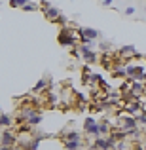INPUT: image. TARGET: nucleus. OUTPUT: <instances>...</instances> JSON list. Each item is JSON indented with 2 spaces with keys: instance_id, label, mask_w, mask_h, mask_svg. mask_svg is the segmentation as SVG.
<instances>
[{
  "instance_id": "obj_5",
  "label": "nucleus",
  "mask_w": 146,
  "mask_h": 150,
  "mask_svg": "<svg viewBox=\"0 0 146 150\" xmlns=\"http://www.w3.org/2000/svg\"><path fill=\"white\" fill-rule=\"evenodd\" d=\"M127 76L133 82H146V72L139 65H127Z\"/></svg>"
},
{
  "instance_id": "obj_11",
  "label": "nucleus",
  "mask_w": 146,
  "mask_h": 150,
  "mask_svg": "<svg viewBox=\"0 0 146 150\" xmlns=\"http://www.w3.org/2000/svg\"><path fill=\"white\" fill-rule=\"evenodd\" d=\"M63 148L65 150H82L84 143L82 141H63Z\"/></svg>"
},
{
  "instance_id": "obj_14",
  "label": "nucleus",
  "mask_w": 146,
  "mask_h": 150,
  "mask_svg": "<svg viewBox=\"0 0 146 150\" xmlns=\"http://www.w3.org/2000/svg\"><path fill=\"white\" fill-rule=\"evenodd\" d=\"M11 125H13V118H11L10 114H0V127L10 129Z\"/></svg>"
},
{
  "instance_id": "obj_27",
  "label": "nucleus",
  "mask_w": 146,
  "mask_h": 150,
  "mask_svg": "<svg viewBox=\"0 0 146 150\" xmlns=\"http://www.w3.org/2000/svg\"><path fill=\"white\" fill-rule=\"evenodd\" d=\"M142 133H144V139H146V129H142Z\"/></svg>"
},
{
  "instance_id": "obj_12",
  "label": "nucleus",
  "mask_w": 146,
  "mask_h": 150,
  "mask_svg": "<svg viewBox=\"0 0 146 150\" xmlns=\"http://www.w3.org/2000/svg\"><path fill=\"white\" fill-rule=\"evenodd\" d=\"M61 139H63V141H82V133H78L76 129H70V131L63 133Z\"/></svg>"
},
{
  "instance_id": "obj_26",
  "label": "nucleus",
  "mask_w": 146,
  "mask_h": 150,
  "mask_svg": "<svg viewBox=\"0 0 146 150\" xmlns=\"http://www.w3.org/2000/svg\"><path fill=\"white\" fill-rule=\"evenodd\" d=\"M11 150H23V146H11Z\"/></svg>"
},
{
  "instance_id": "obj_4",
  "label": "nucleus",
  "mask_w": 146,
  "mask_h": 150,
  "mask_svg": "<svg viewBox=\"0 0 146 150\" xmlns=\"http://www.w3.org/2000/svg\"><path fill=\"white\" fill-rule=\"evenodd\" d=\"M78 53L82 55V59H84L87 65H93V63H97L99 61V53L95 50H89V48H85V46H82V44H78Z\"/></svg>"
},
{
  "instance_id": "obj_17",
  "label": "nucleus",
  "mask_w": 146,
  "mask_h": 150,
  "mask_svg": "<svg viewBox=\"0 0 146 150\" xmlns=\"http://www.w3.org/2000/svg\"><path fill=\"white\" fill-rule=\"evenodd\" d=\"M114 74H116V76H120V78H125V76H127V67H121V65H118V67H114Z\"/></svg>"
},
{
  "instance_id": "obj_9",
  "label": "nucleus",
  "mask_w": 146,
  "mask_h": 150,
  "mask_svg": "<svg viewBox=\"0 0 146 150\" xmlns=\"http://www.w3.org/2000/svg\"><path fill=\"white\" fill-rule=\"evenodd\" d=\"M78 30H80L85 38H89V40H97V38L101 36V33H99L97 29H93V27H85V29H78Z\"/></svg>"
},
{
  "instance_id": "obj_16",
  "label": "nucleus",
  "mask_w": 146,
  "mask_h": 150,
  "mask_svg": "<svg viewBox=\"0 0 146 150\" xmlns=\"http://www.w3.org/2000/svg\"><path fill=\"white\" fill-rule=\"evenodd\" d=\"M46 86H48V78H40V80H38L36 82V86H34V88H32V91L34 93H40V91H44V89H46Z\"/></svg>"
},
{
  "instance_id": "obj_1",
  "label": "nucleus",
  "mask_w": 146,
  "mask_h": 150,
  "mask_svg": "<svg viewBox=\"0 0 146 150\" xmlns=\"http://www.w3.org/2000/svg\"><path fill=\"white\" fill-rule=\"evenodd\" d=\"M59 44L65 46V48H76L78 46V36L76 33H74L72 29H68V27H63V30L59 33Z\"/></svg>"
},
{
  "instance_id": "obj_23",
  "label": "nucleus",
  "mask_w": 146,
  "mask_h": 150,
  "mask_svg": "<svg viewBox=\"0 0 146 150\" xmlns=\"http://www.w3.org/2000/svg\"><path fill=\"white\" fill-rule=\"evenodd\" d=\"M135 11H137V10H135V8H133V6H127V8H125V11H123V13L131 17V15H135Z\"/></svg>"
},
{
  "instance_id": "obj_18",
  "label": "nucleus",
  "mask_w": 146,
  "mask_h": 150,
  "mask_svg": "<svg viewBox=\"0 0 146 150\" xmlns=\"http://www.w3.org/2000/svg\"><path fill=\"white\" fill-rule=\"evenodd\" d=\"M135 120H137L139 125H144L146 127V110H140L139 114H135Z\"/></svg>"
},
{
  "instance_id": "obj_20",
  "label": "nucleus",
  "mask_w": 146,
  "mask_h": 150,
  "mask_svg": "<svg viewBox=\"0 0 146 150\" xmlns=\"http://www.w3.org/2000/svg\"><path fill=\"white\" fill-rule=\"evenodd\" d=\"M29 0H10V6L11 8H23Z\"/></svg>"
},
{
  "instance_id": "obj_25",
  "label": "nucleus",
  "mask_w": 146,
  "mask_h": 150,
  "mask_svg": "<svg viewBox=\"0 0 146 150\" xmlns=\"http://www.w3.org/2000/svg\"><path fill=\"white\" fill-rule=\"evenodd\" d=\"M112 2H114V0H102V4H104V6H110Z\"/></svg>"
},
{
  "instance_id": "obj_10",
  "label": "nucleus",
  "mask_w": 146,
  "mask_h": 150,
  "mask_svg": "<svg viewBox=\"0 0 146 150\" xmlns=\"http://www.w3.org/2000/svg\"><path fill=\"white\" fill-rule=\"evenodd\" d=\"M25 124H29L30 127H36V125H40V124H42V114L38 112V110H34V112L30 114L29 118H27V122H25Z\"/></svg>"
},
{
  "instance_id": "obj_15",
  "label": "nucleus",
  "mask_w": 146,
  "mask_h": 150,
  "mask_svg": "<svg viewBox=\"0 0 146 150\" xmlns=\"http://www.w3.org/2000/svg\"><path fill=\"white\" fill-rule=\"evenodd\" d=\"M110 135H112L116 141H127V139H129L127 133H125L123 129H112V131H110Z\"/></svg>"
},
{
  "instance_id": "obj_7",
  "label": "nucleus",
  "mask_w": 146,
  "mask_h": 150,
  "mask_svg": "<svg viewBox=\"0 0 146 150\" xmlns=\"http://www.w3.org/2000/svg\"><path fill=\"white\" fill-rule=\"evenodd\" d=\"M42 10H44V15H46V17H48L49 21H53V23H55V19L61 15V11H59L57 8H53L49 2H42Z\"/></svg>"
},
{
  "instance_id": "obj_6",
  "label": "nucleus",
  "mask_w": 146,
  "mask_h": 150,
  "mask_svg": "<svg viewBox=\"0 0 146 150\" xmlns=\"http://www.w3.org/2000/svg\"><path fill=\"white\" fill-rule=\"evenodd\" d=\"M17 144V135H15L11 129H2V133H0V146H15Z\"/></svg>"
},
{
  "instance_id": "obj_8",
  "label": "nucleus",
  "mask_w": 146,
  "mask_h": 150,
  "mask_svg": "<svg viewBox=\"0 0 146 150\" xmlns=\"http://www.w3.org/2000/svg\"><path fill=\"white\" fill-rule=\"evenodd\" d=\"M110 131H112V127H110L108 118H102V120L99 122V135H101V137H106V135H110Z\"/></svg>"
},
{
  "instance_id": "obj_3",
  "label": "nucleus",
  "mask_w": 146,
  "mask_h": 150,
  "mask_svg": "<svg viewBox=\"0 0 146 150\" xmlns=\"http://www.w3.org/2000/svg\"><path fill=\"white\" fill-rule=\"evenodd\" d=\"M118 120H120V129H123L125 133H129L131 129L139 127L135 116H131V114H120V116H118Z\"/></svg>"
},
{
  "instance_id": "obj_24",
  "label": "nucleus",
  "mask_w": 146,
  "mask_h": 150,
  "mask_svg": "<svg viewBox=\"0 0 146 150\" xmlns=\"http://www.w3.org/2000/svg\"><path fill=\"white\" fill-rule=\"evenodd\" d=\"M99 48H101V50L106 53V51L110 50V42H101V44H99Z\"/></svg>"
},
{
  "instance_id": "obj_13",
  "label": "nucleus",
  "mask_w": 146,
  "mask_h": 150,
  "mask_svg": "<svg viewBox=\"0 0 146 150\" xmlns=\"http://www.w3.org/2000/svg\"><path fill=\"white\" fill-rule=\"evenodd\" d=\"M120 55H123L125 59H133L137 55L135 46H121V48H120Z\"/></svg>"
},
{
  "instance_id": "obj_21",
  "label": "nucleus",
  "mask_w": 146,
  "mask_h": 150,
  "mask_svg": "<svg viewBox=\"0 0 146 150\" xmlns=\"http://www.w3.org/2000/svg\"><path fill=\"white\" fill-rule=\"evenodd\" d=\"M23 10H25V11H34V10H38V4H34V2H30V0H29V2L23 6Z\"/></svg>"
},
{
  "instance_id": "obj_2",
  "label": "nucleus",
  "mask_w": 146,
  "mask_h": 150,
  "mask_svg": "<svg viewBox=\"0 0 146 150\" xmlns=\"http://www.w3.org/2000/svg\"><path fill=\"white\" fill-rule=\"evenodd\" d=\"M84 133H85V135H91L93 139L101 137V135H99V122H97V118H93V116L85 118V120H84Z\"/></svg>"
},
{
  "instance_id": "obj_19",
  "label": "nucleus",
  "mask_w": 146,
  "mask_h": 150,
  "mask_svg": "<svg viewBox=\"0 0 146 150\" xmlns=\"http://www.w3.org/2000/svg\"><path fill=\"white\" fill-rule=\"evenodd\" d=\"M114 150H131V148H129V143H125V141H116Z\"/></svg>"
},
{
  "instance_id": "obj_22",
  "label": "nucleus",
  "mask_w": 146,
  "mask_h": 150,
  "mask_svg": "<svg viewBox=\"0 0 146 150\" xmlns=\"http://www.w3.org/2000/svg\"><path fill=\"white\" fill-rule=\"evenodd\" d=\"M55 23H59V25H63V27H65L68 21H66V17H65V15H59V17L55 19Z\"/></svg>"
}]
</instances>
